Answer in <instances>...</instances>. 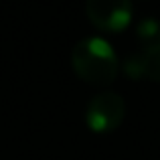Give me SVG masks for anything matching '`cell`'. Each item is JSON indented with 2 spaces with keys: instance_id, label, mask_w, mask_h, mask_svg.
Returning <instances> with one entry per match:
<instances>
[{
  "instance_id": "cell-1",
  "label": "cell",
  "mask_w": 160,
  "mask_h": 160,
  "mask_svg": "<svg viewBox=\"0 0 160 160\" xmlns=\"http://www.w3.org/2000/svg\"><path fill=\"white\" fill-rule=\"evenodd\" d=\"M71 65L77 77L91 85H109L120 73L118 55L102 37H87L79 41L71 53Z\"/></svg>"
},
{
  "instance_id": "cell-2",
  "label": "cell",
  "mask_w": 160,
  "mask_h": 160,
  "mask_svg": "<svg viewBox=\"0 0 160 160\" xmlns=\"http://www.w3.org/2000/svg\"><path fill=\"white\" fill-rule=\"evenodd\" d=\"M126 118V102L116 91H102L93 95L85 109L87 128L95 134H109L122 126Z\"/></svg>"
},
{
  "instance_id": "cell-3",
  "label": "cell",
  "mask_w": 160,
  "mask_h": 160,
  "mask_svg": "<svg viewBox=\"0 0 160 160\" xmlns=\"http://www.w3.org/2000/svg\"><path fill=\"white\" fill-rule=\"evenodd\" d=\"M89 22L103 32H122L132 20L130 0H85Z\"/></svg>"
},
{
  "instance_id": "cell-4",
  "label": "cell",
  "mask_w": 160,
  "mask_h": 160,
  "mask_svg": "<svg viewBox=\"0 0 160 160\" xmlns=\"http://www.w3.org/2000/svg\"><path fill=\"white\" fill-rule=\"evenodd\" d=\"M124 71L132 79L160 81V47L132 53L124 63Z\"/></svg>"
},
{
  "instance_id": "cell-5",
  "label": "cell",
  "mask_w": 160,
  "mask_h": 160,
  "mask_svg": "<svg viewBox=\"0 0 160 160\" xmlns=\"http://www.w3.org/2000/svg\"><path fill=\"white\" fill-rule=\"evenodd\" d=\"M136 37L144 49L160 47V20L152 18V16L140 20L136 27Z\"/></svg>"
}]
</instances>
